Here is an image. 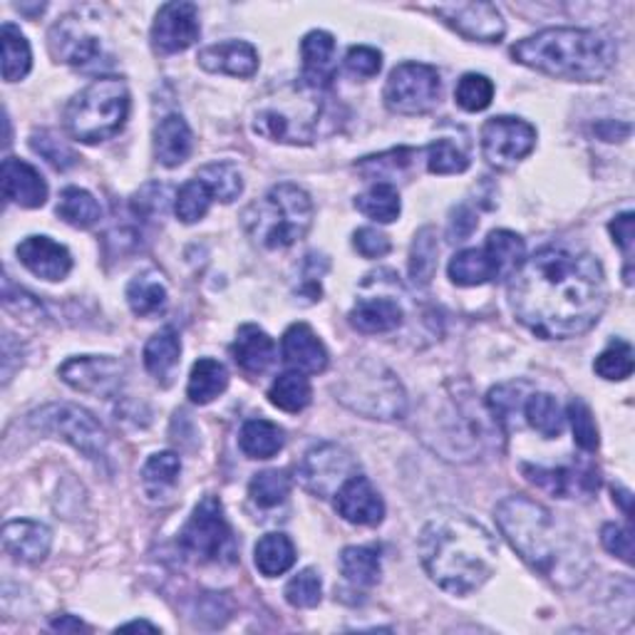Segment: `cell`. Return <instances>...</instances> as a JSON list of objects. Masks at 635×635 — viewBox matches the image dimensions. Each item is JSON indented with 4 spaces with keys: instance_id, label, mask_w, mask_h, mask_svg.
<instances>
[{
    "instance_id": "obj_12",
    "label": "cell",
    "mask_w": 635,
    "mask_h": 635,
    "mask_svg": "<svg viewBox=\"0 0 635 635\" xmlns=\"http://www.w3.org/2000/svg\"><path fill=\"white\" fill-rule=\"evenodd\" d=\"M439 95H443V80L437 68L425 62H403L387 78L383 100L390 112L415 117L433 112Z\"/></svg>"
},
{
    "instance_id": "obj_28",
    "label": "cell",
    "mask_w": 635,
    "mask_h": 635,
    "mask_svg": "<svg viewBox=\"0 0 635 635\" xmlns=\"http://www.w3.org/2000/svg\"><path fill=\"white\" fill-rule=\"evenodd\" d=\"M194 135L181 115H167L155 129V157L161 167L175 169L191 157Z\"/></svg>"
},
{
    "instance_id": "obj_48",
    "label": "cell",
    "mask_w": 635,
    "mask_h": 635,
    "mask_svg": "<svg viewBox=\"0 0 635 635\" xmlns=\"http://www.w3.org/2000/svg\"><path fill=\"white\" fill-rule=\"evenodd\" d=\"M455 100L465 112L487 110L494 100V82L487 78V75L467 72L465 78L457 82Z\"/></svg>"
},
{
    "instance_id": "obj_49",
    "label": "cell",
    "mask_w": 635,
    "mask_h": 635,
    "mask_svg": "<svg viewBox=\"0 0 635 635\" xmlns=\"http://www.w3.org/2000/svg\"><path fill=\"white\" fill-rule=\"evenodd\" d=\"M425 155L429 175H462V171L469 169L467 155L449 139H437L425 149Z\"/></svg>"
},
{
    "instance_id": "obj_19",
    "label": "cell",
    "mask_w": 635,
    "mask_h": 635,
    "mask_svg": "<svg viewBox=\"0 0 635 635\" xmlns=\"http://www.w3.org/2000/svg\"><path fill=\"white\" fill-rule=\"evenodd\" d=\"M18 258L30 274L46 281H62L72 271V256L50 236H28L18 244Z\"/></svg>"
},
{
    "instance_id": "obj_36",
    "label": "cell",
    "mask_w": 635,
    "mask_h": 635,
    "mask_svg": "<svg viewBox=\"0 0 635 635\" xmlns=\"http://www.w3.org/2000/svg\"><path fill=\"white\" fill-rule=\"evenodd\" d=\"M522 410H524L526 423H529L536 433L544 435L546 439H554L564 433L566 415L562 413V407H558L554 395L532 393L524 400Z\"/></svg>"
},
{
    "instance_id": "obj_37",
    "label": "cell",
    "mask_w": 635,
    "mask_h": 635,
    "mask_svg": "<svg viewBox=\"0 0 635 635\" xmlns=\"http://www.w3.org/2000/svg\"><path fill=\"white\" fill-rule=\"evenodd\" d=\"M0 46H3V80L6 82L23 80L32 65L28 38L20 32L18 26L3 23V28H0Z\"/></svg>"
},
{
    "instance_id": "obj_18",
    "label": "cell",
    "mask_w": 635,
    "mask_h": 635,
    "mask_svg": "<svg viewBox=\"0 0 635 635\" xmlns=\"http://www.w3.org/2000/svg\"><path fill=\"white\" fill-rule=\"evenodd\" d=\"M336 512L350 524L378 526L385 519V502L368 477L353 475L336 494Z\"/></svg>"
},
{
    "instance_id": "obj_45",
    "label": "cell",
    "mask_w": 635,
    "mask_h": 635,
    "mask_svg": "<svg viewBox=\"0 0 635 635\" xmlns=\"http://www.w3.org/2000/svg\"><path fill=\"white\" fill-rule=\"evenodd\" d=\"M290 487H294V482H290L288 472L266 469V472H258V475L251 479L249 494L258 507L271 509V507H278V504H284L288 499Z\"/></svg>"
},
{
    "instance_id": "obj_15",
    "label": "cell",
    "mask_w": 635,
    "mask_h": 635,
    "mask_svg": "<svg viewBox=\"0 0 635 635\" xmlns=\"http://www.w3.org/2000/svg\"><path fill=\"white\" fill-rule=\"evenodd\" d=\"M60 378L72 390L97 397H115L122 390L125 365L110 355H82L60 368Z\"/></svg>"
},
{
    "instance_id": "obj_54",
    "label": "cell",
    "mask_w": 635,
    "mask_h": 635,
    "mask_svg": "<svg viewBox=\"0 0 635 635\" xmlns=\"http://www.w3.org/2000/svg\"><path fill=\"white\" fill-rule=\"evenodd\" d=\"M633 211H623L618 214L616 219L608 224V229L613 234V241H616L618 249L623 251V258H626V284H633V274H631V261H633V244H635V226H633Z\"/></svg>"
},
{
    "instance_id": "obj_4",
    "label": "cell",
    "mask_w": 635,
    "mask_h": 635,
    "mask_svg": "<svg viewBox=\"0 0 635 635\" xmlns=\"http://www.w3.org/2000/svg\"><path fill=\"white\" fill-rule=\"evenodd\" d=\"M326 115V88L306 78L281 85L256 107L254 132L268 142L310 145Z\"/></svg>"
},
{
    "instance_id": "obj_7",
    "label": "cell",
    "mask_w": 635,
    "mask_h": 635,
    "mask_svg": "<svg viewBox=\"0 0 635 635\" xmlns=\"http://www.w3.org/2000/svg\"><path fill=\"white\" fill-rule=\"evenodd\" d=\"M129 117V88L122 78L102 75L65 107V129L82 145H100L122 132Z\"/></svg>"
},
{
    "instance_id": "obj_5",
    "label": "cell",
    "mask_w": 635,
    "mask_h": 635,
    "mask_svg": "<svg viewBox=\"0 0 635 635\" xmlns=\"http://www.w3.org/2000/svg\"><path fill=\"white\" fill-rule=\"evenodd\" d=\"M494 519L504 539L534 572L554 578L562 564V536H558L552 512L529 497H507L499 502Z\"/></svg>"
},
{
    "instance_id": "obj_29",
    "label": "cell",
    "mask_w": 635,
    "mask_h": 635,
    "mask_svg": "<svg viewBox=\"0 0 635 635\" xmlns=\"http://www.w3.org/2000/svg\"><path fill=\"white\" fill-rule=\"evenodd\" d=\"M300 58H304V78L328 88L336 72V38L326 30H310L300 42Z\"/></svg>"
},
{
    "instance_id": "obj_34",
    "label": "cell",
    "mask_w": 635,
    "mask_h": 635,
    "mask_svg": "<svg viewBox=\"0 0 635 635\" xmlns=\"http://www.w3.org/2000/svg\"><path fill=\"white\" fill-rule=\"evenodd\" d=\"M254 562L258 572L268 578L284 576L296 564V546L286 534H266L264 539L256 544Z\"/></svg>"
},
{
    "instance_id": "obj_58",
    "label": "cell",
    "mask_w": 635,
    "mask_h": 635,
    "mask_svg": "<svg viewBox=\"0 0 635 635\" xmlns=\"http://www.w3.org/2000/svg\"><path fill=\"white\" fill-rule=\"evenodd\" d=\"M477 217L475 214H472L467 207H459L457 211H455V219H452V236H455L457 241H465V239H469L472 236V231L477 229Z\"/></svg>"
},
{
    "instance_id": "obj_52",
    "label": "cell",
    "mask_w": 635,
    "mask_h": 635,
    "mask_svg": "<svg viewBox=\"0 0 635 635\" xmlns=\"http://www.w3.org/2000/svg\"><path fill=\"white\" fill-rule=\"evenodd\" d=\"M30 147H32V152H38L56 169L65 171L78 165V155H75L68 145L60 142V139L52 132H36L30 137Z\"/></svg>"
},
{
    "instance_id": "obj_35",
    "label": "cell",
    "mask_w": 635,
    "mask_h": 635,
    "mask_svg": "<svg viewBox=\"0 0 635 635\" xmlns=\"http://www.w3.org/2000/svg\"><path fill=\"white\" fill-rule=\"evenodd\" d=\"M268 400L284 413H304L314 400V387H310L306 373L288 370L274 380L271 390H268Z\"/></svg>"
},
{
    "instance_id": "obj_51",
    "label": "cell",
    "mask_w": 635,
    "mask_h": 635,
    "mask_svg": "<svg viewBox=\"0 0 635 635\" xmlns=\"http://www.w3.org/2000/svg\"><path fill=\"white\" fill-rule=\"evenodd\" d=\"M566 419L574 427V443L584 452L598 449V425L594 419V413L584 400H572L566 407Z\"/></svg>"
},
{
    "instance_id": "obj_30",
    "label": "cell",
    "mask_w": 635,
    "mask_h": 635,
    "mask_svg": "<svg viewBox=\"0 0 635 635\" xmlns=\"http://www.w3.org/2000/svg\"><path fill=\"white\" fill-rule=\"evenodd\" d=\"M179 358H181V340L175 328L159 330L147 340L145 368L161 387H169L175 383V375L179 370Z\"/></svg>"
},
{
    "instance_id": "obj_57",
    "label": "cell",
    "mask_w": 635,
    "mask_h": 635,
    "mask_svg": "<svg viewBox=\"0 0 635 635\" xmlns=\"http://www.w3.org/2000/svg\"><path fill=\"white\" fill-rule=\"evenodd\" d=\"M601 544H604L608 554L618 556L621 562H626L628 566L633 564V536L621 524H606L601 529Z\"/></svg>"
},
{
    "instance_id": "obj_8",
    "label": "cell",
    "mask_w": 635,
    "mask_h": 635,
    "mask_svg": "<svg viewBox=\"0 0 635 635\" xmlns=\"http://www.w3.org/2000/svg\"><path fill=\"white\" fill-rule=\"evenodd\" d=\"M338 400L353 413L370 419H403L407 413V395L403 383L385 365L363 360L343 375L333 387Z\"/></svg>"
},
{
    "instance_id": "obj_56",
    "label": "cell",
    "mask_w": 635,
    "mask_h": 635,
    "mask_svg": "<svg viewBox=\"0 0 635 635\" xmlns=\"http://www.w3.org/2000/svg\"><path fill=\"white\" fill-rule=\"evenodd\" d=\"M353 246H355V251L365 258H383L393 249V244H390V239H387V234L373 229V226H363V229L355 231Z\"/></svg>"
},
{
    "instance_id": "obj_40",
    "label": "cell",
    "mask_w": 635,
    "mask_h": 635,
    "mask_svg": "<svg viewBox=\"0 0 635 635\" xmlns=\"http://www.w3.org/2000/svg\"><path fill=\"white\" fill-rule=\"evenodd\" d=\"M355 209L378 224H393L403 211L400 194H397L395 185L378 181V185H373L368 191H363L360 197L355 199Z\"/></svg>"
},
{
    "instance_id": "obj_46",
    "label": "cell",
    "mask_w": 635,
    "mask_h": 635,
    "mask_svg": "<svg viewBox=\"0 0 635 635\" xmlns=\"http://www.w3.org/2000/svg\"><path fill=\"white\" fill-rule=\"evenodd\" d=\"M211 191L209 187L204 185L199 177L189 179L187 185H181V189L177 191L175 197V214L181 224H197L204 217H207V211L211 207Z\"/></svg>"
},
{
    "instance_id": "obj_13",
    "label": "cell",
    "mask_w": 635,
    "mask_h": 635,
    "mask_svg": "<svg viewBox=\"0 0 635 635\" xmlns=\"http://www.w3.org/2000/svg\"><path fill=\"white\" fill-rule=\"evenodd\" d=\"M353 475H358V459L336 443L310 447L298 465V482L318 499H330Z\"/></svg>"
},
{
    "instance_id": "obj_31",
    "label": "cell",
    "mask_w": 635,
    "mask_h": 635,
    "mask_svg": "<svg viewBox=\"0 0 635 635\" xmlns=\"http://www.w3.org/2000/svg\"><path fill=\"white\" fill-rule=\"evenodd\" d=\"M127 304L139 318L161 316L169 306V290L155 271L139 274L127 286Z\"/></svg>"
},
{
    "instance_id": "obj_33",
    "label": "cell",
    "mask_w": 635,
    "mask_h": 635,
    "mask_svg": "<svg viewBox=\"0 0 635 635\" xmlns=\"http://www.w3.org/2000/svg\"><path fill=\"white\" fill-rule=\"evenodd\" d=\"M239 445L246 457L251 459H271L286 445V433L268 419H249L241 427Z\"/></svg>"
},
{
    "instance_id": "obj_24",
    "label": "cell",
    "mask_w": 635,
    "mask_h": 635,
    "mask_svg": "<svg viewBox=\"0 0 635 635\" xmlns=\"http://www.w3.org/2000/svg\"><path fill=\"white\" fill-rule=\"evenodd\" d=\"M524 477L529 479L536 487L554 494V497H572L574 492H584V494H594L598 492V469L586 467V469H546V467H532L524 465L522 467Z\"/></svg>"
},
{
    "instance_id": "obj_21",
    "label": "cell",
    "mask_w": 635,
    "mask_h": 635,
    "mask_svg": "<svg viewBox=\"0 0 635 635\" xmlns=\"http://www.w3.org/2000/svg\"><path fill=\"white\" fill-rule=\"evenodd\" d=\"M199 65L207 72L231 75V78H254L258 72V52L246 40H224L199 50Z\"/></svg>"
},
{
    "instance_id": "obj_27",
    "label": "cell",
    "mask_w": 635,
    "mask_h": 635,
    "mask_svg": "<svg viewBox=\"0 0 635 635\" xmlns=\"http://www.w3.org/2000/svg\"><path fill=\"white\" fill-rule=\"evenodd\" d=\"M231 355L246 373L261 375L271 368L276 360V343L264 328L246 323V326H241L239 333H236Z\"/></svg>"
},
{
    "instance_id": "obj_50",
    "label": "cell",
    "mask_w": 635,
    "mask_h": 635,
    "mask_svg": "<svg viewBox=\"0 0 635 635\" xmlns=\"http://www.w3.org/2000/svg\"><path fill=\"white\" fill-rule=\"evenodd\" d=\"M286 601L294 608H316L323 598V581L316 568H304L286 584Z\"/></svg>"
},
{
    "instance_id": "obj_1",
    "label": "cell",
    "mask_w": 635,
    "mask_h": 635,
    "mask_svg": "<svg viewBox=\"0 0 635 635\" xmlns=\"http://www.w3.org/2000/svg\"><path fill=\"white\" fill-rule=\"evenodd\" d=\"M606 276L596 256L546 246L509 278V306L536 338L584 336L606 310Z\"/></svg>"
},
{
    "instance_id": "obj_10",
    "label": "cell",
    "mask_w": 635,
    "mask_h": 635,
    "mask_svg": "<svg viewBox=\"0 0 635 635\" xmlns=\"http://www.w3.org/2000/svg\"><path fill=\"white\" fill-rule=\"evenodd\" d=\"M179 546L181 552L201 564L236 562V539L219 497L209 494L194 507L185 529L179 532Z\"/></svg>"
},
{
    "instance_id": "obj_53",
    "label": "cell",
    "mask_w": 635,
    "mask_h": 635,
    "mask_svg": "<svg viewBox=\"0 0 635 635\" xmlns=\"http://www.w3.org/2000/svg\"><path fill=\"white\" fill-rule=\"evenodd\" d=\"M169 191L171 189L167 185H157V181L155 185H145L132 197V211L147 221L165 217L169 207Z\"/></svg>"
},
{
    "instance_id": "obj_23",
    "label": "cell",
    "mask_w": 635,
    "mask_h": 635,
    "mask_svg": "<svg viewBox=\"0 0 635 635\" xmlns=\"http://www.w3.org/2000/svg\"><path fill=\"white\" fill-rule=\"evenodd\" d=\"M3 194L8 201L23 209H40L48 201V185L36 167L28 161L6 157L3 159Z\"/></svg>"
},
{
    "instance_id": "obj_6",
    "label": "cell",
    "mask_w": 635,
    "mask_h": 635,
    "mask_svg": "<svg viewBox=\"0 0 635 635\" xmlns=\"http://www.w3.org/2000/svg\"><path fill=\"white\" fill-rule=\"evenodd\" d=\"M314 199L296 185H276L244 211V229L268 251L288 249L314 226Z\"/></svg>"
},
{
    "instance_id": "obj_22",
    "label": "cell",
    "mask_w": 635,
    "mask_h": 635,
    "mask_svg": "<svg viewBox=\"0 0 635 635\" xmlns=\"http://www.w3.org/2000/svg\"><path fill=\"white\" fill-rule=\"evenodd\" d=\"M52 546V532L46 524L18 519L3 526V548L20 564L46 562Z\"/></svg>"
},
{
    "instance_id": "obj_38",
    "label": "cell",
    "mask_w": 635,
    "mask_h": 635,
    "mask_svg": "<svg viewBox=\"0 0 635 635\" xmlns=\"http://www.w3.org/2000/svg\"><path fill=\"white\" fill-rule=\"evenodd\" d=\"M340 572L355 586H375L380 581V554L373 546H348L340 554Z\"/></svg>"
},
{
    "instance_id": "obj_43",
    "label": "cell",
    "mask_w": 635,
    "mask_h": 635,
    "mask_svg": "<svg viewBox=\"0 0 635 635\" xmlns=\"http://www.w3.org/2000/svg\"><path fill=\"white\" fill-rule=\"evenodd\" d=\"M181 475V459L175 452H157L147 459L142 469V482L149 497H161L167 489L175 487Z\"/></svg>"
},
{
    "instance_id": "obj_25",
    "label": "cell",
    "mask_w": 635,
    "mask_h": 635,
    "mask_svg": "<svg viewBox=\"0 0 635 635\" xmlns=\"http://www.w3.org/2000/svg\"><path fill=\"white\" fill-rule=\"evenodd\" d=\"M50 50L58 62L80 68V65H90L100 56V40L80 28V23H75L72 18H65L50 30Z\"/></svg>"
},
{
    "instance_id": "obj_2",
    "label": "cell",
    "mask_w": 635,
    "mask_h": 635,
    "mask_svg": "<svg viewBox=\"0 0 635 635\" xmlns=\"http://www.w3.org/2000/svg\"><path fill=\"white\" fill-rule=\"evenodd\" d=\"M419 562L427 576L452 596H469L497 572L494 536L467 514L445 509L419 534Z\"/></svg>"
},
{
    "instance_id": "obj_9",
    "label": "cell",
    "mask_w": 635,
    "mask_h": 635,
    "mask_svg": "<svg viewBox=\"0 0 635 635\" xmlns=\"http://www.w3.org/2000/svg\"><path fill=\"white\" fill-rule=\"evenodd\" d=\"M526 246L519 234L499 229L487 236L482 249H465L452 256L447 266L449 281L455 286H484L502 278H512L524 264Z\"/></svg>"
},
{
    "instance_id": "obj_47",
    "label": "cell",
    "mask_w": 635,
    "mask_h": 635,
    "mask_svg": "<svg viewBox=\"0 0 635 635\" xmlns=\"http://www.w3.org/2000/svg\"><path fill=\"white\" fill-rule=\"evenodd\" d=\"M594 370L604 380H628L633 375V348L626 340H611L608 348L598 355Z\"/></svg>"
},
{
    "instance_id": "obj_3",
    "label": "cell",
    "mask_w": 635,
    "mask_h": 635,
    "mask_svg": "<svg viewBox=\"0 0 635 635\" xmlns=\"http://www.w3.org/2000/svg\"><path fill=\"white\" fill-rule=\"evenodd\" d=\"M512 58L558 80L598 82L616 68L618 48L598 30L548 28L516 42Z\"/></svg>"
},
{
    "instance_id": "obj_20",
    "label": "cell",
    "mask_w": 635,
    "mask_h": 635,
    "mask_svg": "<svg viewBox=\"0 0 635 635\" xmlns=\"http://www.w3.org/2000/svg\"><path fill=\"white\" fill-rule=\"evenodd\" d=\"M281 353L286 365H290V368L298 373L318 375L328 370V348L323 346V340L316 336V330L310 328L308 323H294V326L284 333Z\"/></svg>"
},
{
    "instance_id": "obj_26",
    "label": "cell",
    "mask_w": 635,
    "mask_h": 635,
    "mask_svg": "<svg viewBox=\"0 0 635 635\" xmlns=\"http://www.w3.org/2000/svg\"><path fill=\"white\" fill-rule=\"evenodd\" d=\"M405 310L397 300L387 296L360 298L350 310V326L365 336H378V333H390L403 326Z\"/></svg>"
},
{
    "instance_id": "obj_60",
    "label": "cell",
    "mask_w": 635,
    "mask_h": 635,
    "mask_svg": "<svg viewBox=\"0 0 635 635\" xmlns=\"http://www.w3.org/2000/svg\"><path fill=\"white\" fill-rule=\"evenodd\" d=\"M613 499H618L621 502V507L623 512H626L631 516V492L628 489H623V487H613Z\"/></svg>"
},
{
    "instance_id": "obj_17",
    "label": "cell",
    "mask_w": 635,
    "mask_h": 635,
    "mask_svg": "<svg viewBox=\"0 0 635 635\" xmlns=\"http://www.w3.org/2000/svg\"><path fill=\"white\" fill-rule=\"evenodd\" d=\"M201 36L199 8L194 3H167L159 8L152 26V48L161 56L189 50Z\"/></svg>"
},
{
    "instance_id": "obj_11",
    "label": "cell",
    "mask_w": 635,
    "mask_h": 635,
    "mask_svg": "<svg viewBox=\"0 0 635 635\" xmlns=\"http://www.w3.org/2000/svg\"><path fill=\"white\" fill-rule=\"evenodd\" d=\"M30 425L36 433L58 437L90 459L105 457L107 445H110L105 427L78 405L56 403L40 407V410L30 413Z\"/></svg>"
},
{
    "instance_id": "obj_16",
    "label": "cell",
    "mask_w": 635,
    "mask_h": 635,
    "mask_svg": "<svg viewBox=\"0 0 635 635\" xmlns=\"http://www.w3.org/2000/svg\"><path fill=\"white\" fill-rule=\"evenodd\" d=\"M433 10L445 26L467 40L499 42L507 32L502 10L494 3H443Z\"/></svg>"
},
{
    "instance_id": "obj_41",
    "label": "cell",
    "mask_w": 635,
    "mask_h": 635,
    "mask_svg": "<svg viewBox=\"0 0 635 635\" xmlns=\"http://www.w3.org/2000/svg\"><path fill=\"white\" fill-rule=\"evenodd\" d=\"M197 177L209 187L211 197L221 204H231L244 194V177L231 161H211L197 171Z\"/></svg>"
},
{
    "instance_id": "obj_39",
    "label": "cell",
    "mask_w": 635,
    "mask_h": 635,
    "mask_svg": "<svg viewBox=\"0 0 635 635\" xmlns=\"http://www.w3.org/2000/svg\"><path fill=\"white\" fill-rule=\"evenodd\" d=\"M58 217L65 224L75 226V229H92V226L100 221L102 209L90 191H85L80 187H68L60 194Z\"/></svg>"
},
{
    "instance_id": "obj_14",
    "label": "cell",
    "mask_w": 635,
    "mask_h": 635,
    "mask_svg": "<svg viewBox=\"0 0 635 635\" xmlns=\"http://www.w3.org/2000/svg\"><path fill=\"white\" fill-rule=\"evenodd\" d=\"M534 147L536 129L519 117H492L482 127V155L494 169H514Z\"/></svg>"
},
{
    "instance_id": "obj_42",
    "label": "cell",
    "mask_w": 635,
    "mask_h": 635,
    "mask_svg": "<svg viewBox=\"0 0 635 635\" xmlns=\"http://www.w3.org/2000/svg\"><path fill=\"white\" fill-rule=\"evenodd\" d=\"M417 155H419V149L397 147V149H390V152L358 159L355 161V169H358L363 177H368V179L378 177L380 181H385V185H390V179L395 175H403L405 169L413 167V161Z\"/></svg>"
},
{
    "instance_id": "obj_44",
    "label": "cell",
    "mask_w": 635,
    "mask_h": 635,
    "mask_svg": "<svg viewBox=\"0 0 635 635\" xmlns=\"http://www.w3.org/2000/svg\"><path fill=\"white\" fill-rule=\"evenodd\" d=\"M437 231L433 226H425L415 234L413 251H410V278L417 286H427L437 271Z\"/></svg>"
},
{
    "instance_id": "obj_32",
    "label": "cell",
    "mask_w": 635,
    "mask_h": 635,
    "mask_svg": "<svg viewBox=\"0 0 635 635\" xmlns=\"http://www.w3.org/2000/svg\"><path fill=\"white\" fill-rule=\"evenodd\" d=\"M226 387H229V370H226L224 363L214 358H199L194 363L187 383V395L194 405L214 403L219 395H224Z\"/></svg>"
},
{
    "instance_id": "obj_55",
    "label": "cell",
    "mask_w": 635,
    "mask_h": 635,
    "mask_svg": "<svg viewBox=\"0 0 635 635\" xmlns=\"http://www.w3.org/2000/svg\"><path fill=\"white\" fill-rule=\"evenodd\" d=\"M346 68L353 75H358V78H375L383 70V52L368 46H355L348 50Z\"/></svg>"
},
{
    "instance_id": "obj_61",
    "label": "cell",
    "mask_w": 635,
    "mask_h": 635,
    "mask_svg": "<svg viewBox=\"0 0 635 635\" xmlns=\"http://www.w3.org/2000/svg\"><path fill=\"white\" fill-rule=\"evenodd\" d=\"M120 631H149V633H157L159 628L152 626V623H147V621H132V623H125V626H120Z\"/></svg>"
},
{
    "instance_id": "obj_59",
    "label": "cell",
    "mask_w": 635,
    "mask_h": 635,
    "mask_svg": "<svg viewBox=\"0 0 635 635\" xmlns=\"http://www.w3.org/2000/svg\"><path fill=\"white\" fill-rule=\"evenodd\" d=\"M52 631H60V633H80V631H88L82 621L72 618V616H60V618H52L50 623Z\"/></svg>"
}]
</instances>
